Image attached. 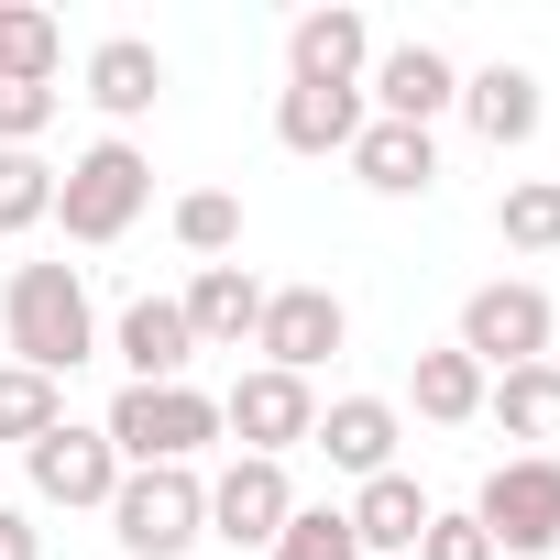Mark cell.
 Returning <instances> with one entry per match:
<instances>
[{"label": "cell", "mask_w": 560, "mask_h": 560, "mask_svg": "<svg viewBox=\"0 0 560 560\" xmlns=\"http://www.w3.org/2000/svg\"><path fill=\"white\" fill-rule=\"evenodd\" d=\"M110 352L132 363V385H187V363H198V341H187V308H176V298H132V308H121V330H110Z\"/></svg>", "instance_id": "9a60e30c"}, {"label": "cell", "mask_w": 560, "mask_h": 560, "mask_svg": "<svg viewBox=\"0 0 560 560\" xmlns=\"http://www.w3.org/2000/svg\"><path fill=\"white\" fill-rule=\"evenodd\" d=\"M110 527H121L132 560H187V549L209 538V483H198V472H121Z\"/></svg>", "instance_id": "5b68a950"}, {"label": "cell", "mask_w": 560, "mask_h": 560, "mask_svg": "<svg viewBox=\"0 0 560 560\" xmlns=\"http://www.w3.org/2000/svg\"><path fill=\"white\" fill-rule=\"evenodd\" d=\"M154 89H165V56H154L143 34H110V45H89V100H100L110 121H143V110H154Z\"/></svg>", "instance_id": "ffe728a7"}, {"label": "cell", "mask_w": 560, "mask_h": 560, "mask_svg": "<svg viewBox=\"0 0 560 560\" xmlns=\"http://www.w3.org/2000/svg\"><path fill=\"white\" fill-rule=\"evenodd\" d=\"M287 516H298L287 462H231V472L209 483V538H220V549H275Z\"/></svg>", "instance_id": "30bf717a"}, {"label": "cell", "mask_w": 560, "mask_h": 560, "mask_svg": "<svg viewBox=\"0 0 560 560\" xmlns=\"http://www.w3.org/2000/svg\"><path fill=\"white\" fill-rule=\"evenodd\" d=\"M100 440L121 451V472H187L220 440V396H198V385H121Z\"/></svg>", "instance_id": "7a4b0ae2"}, {"label": "cell", "mask_w": 560, "mask_h": 560, "mask_svg": "<svg viewBox=\"0 0 560 560\" xmlns=\"http://www.w3.org/2000/svg\"><path fill=\"white\" fill-rule=\"evenodd\" d=\"M341 516H352V538H363L374 560H407V549H418V527H429L440 505L418 494V472H374V483H363Z\"/></svg>", "instance_id": "d6986e66"}, {"label": "cell", "mask_w": 560, "mask_h": 560, "mask_svg": "<svg viewBox=\"0 0 560 560\" xmlns=\"http://www.w3.org/2000/svg\"><path fill=\"white\" fill-rule=\"evenodd\" d=\"M143 198H154V165L110 132V143H89L67 176H56V220H67V242H121L132 220H143Z\"/></svg>", "instance_id": "3957f363"}, {"label": "cell", "mask_w": 560, "mask_h": 560, "mask_svg": "<svg viewBox=\"0 0 560 560\" xmlns=\"http://www.w3.org/2000/svg\"><path fill=\"white\" fill-rule=\"evenodd\" d=\"M363 67H374V23L352 12V0L287 23V78H298V89H363Z\"/></svg>", "instance_id": "8fae6325"}, {"label": "cell", "mask_w": 560, "mask_h": 560, "mask_svg": "<svg viewBox=\"0 0 560 560\" xmlns=\"http://www.w3.org/2000/svg\"><path fill=\"white\" fill-rule=\"evenodd\" d=\"M56 121V89H23V78H0V154H34V132Z\"/></svg>", "instance_id": "f1b7e54d"}, {"label": "cell", "mask_w": 560, "mask_h": 560, "mask_svg": "<svg viewBox=\"0 0 560 560\" xmlns=\"http://www.w3.org/2000/svg\"><path fill=\"white\" fill-rule=\"evenodd\" d=\"M308 429H319V396H308L298 374H275V363H253V374L220 396V440H242V462H287Z\"/></svg>", "instance_id": "ba28073f"}, {"label": "cell", "mask_w": 560, "mask_h": 560, "mask_svg": "<svg viewBox=\"0 0 560 560\" xmlns=\"http://www.w3.org/2000/svg\"><path fill=\"white\" fill-rule=\"evenodd\" d=\"M0 330H12V363L23 374H78L100 352V308H89V275L78 264H12V287H0Z\"/></svg>", "instance_id": "6da1fadb"}, {"label": "cell", "mask_w": 560, "mask_h": 560, "mask_svg": "<svg viewBox=\"0 0 560 560\" xmlns=\"http://www.w3.org/2000/svg\"><path fill=\"white\" fill-rule=\"evenodd\" d=\"M319 451H330V472H352V483H374V472H396V407L385 396H341V407H319V429H308Z\"/></svg>", "instance_id": "ac0fdd59"}, {"label": "cell", "mask_w": 560, "mask_h": 560, "mask_svg": "<svg viewBox=\"0 0 560 560\" xmlns=\"http://www.w3.org/2000/svg\"><path fill=\"white\" fill-rule=\"evenodd\" d=\"M483 418H494L505 440H560V363H516V374H494V385H483Z\"/></svg>", "instance_id": "7402d4cb"}, {"label": "cell", "mask_w": 560, "mask_h": 560, "mask_svg": "<svg viewBox=\"0 0 560 560\" xmlns=\"http://www.w3.org/2000/svg\"><path fill=\"white\" fill-rule=\"evenodd\" d=\"M0 560H45V538H34V516H23V505H0Z\"/></svg>", "instance_id": "4dcf8cb0"}, {"label": "cell", "mask_w": 560, "mask_h": 560, "mask_svg": "<svg viewBox=\"0 0 560 560\" xmlns=\"http://www.w3.org/2000/svg\"><path fill=\"white\" fill-rule=\"evenodd\" d=\"M341 341H352V308H341L330 287H264L253 352H264L275 374H298V385H308V374H319V363H330Z\"/></svg>", "instance_id": "52a82bcc"}, {"label": "cell", "mask_w": 560, "mask_h": 560, "mask_svg": "<svg viewBox=\"0 0 560 560\" xmlns=\"http://www.w3.org/2000/svg\"><path fill=\"white\" fill-rule=\"evenodd\" d=\"M483 363L472 352H418V374H407V396H418V418L429 429H462V418H483Z\"/></svg>", "instance_id": "603a6c76"}, {"label": "cell", "mask_w": 560, "mask_h": 560, "mask_svg": "<svg viewBox=\"0 0 560 560\" xmlns=\"http://www.w3.org/2000/svg\"><path fill=\"white\" fill-rule=\"evenodd\" d=\"M494 231H505V253H560V176H516L494 198Z\"/></svg>", "instance_id": "cb8c5ba5"}, {"label": "cell", "mask_w": 560, "mask_h": 560, "mask_svg": "<svg viewBox=\"0 0 560 560\" xmlns=\"http://www.w3.org/2000/svg\"><path fill=\"white\" fill-rule=\"evenodd\" d=\"M407 560H494V538H483V527H472V505H462V516H451V505H440V516H429V527H418V549H407Z\"/></svg>", "instance_id": "f546056e"}, {"label": "cell", "mask_w": 560, "mask_h": 560, "mask_svg": "<svg viewBox=\"0 0 560 560\" xmlns=\"http://www.w3.org/2000/svg\"><path fill=\"white\" fill-rule=\"evenodd\" d=\"M176 242L220 264V253L242 242V198H231V187H187V198H176Z\"/></svg>", "instance_id": "4316f807"}, {"label": "cell", "mask_w": 560, "mask_h": 560, "mask_svg": "<svg viewBox=\"0 0 560 560\" xmlns=\"http://www.w3.org/2000/svg\"><path fill=\"white\" fill-rule=\"evenodd\" d=\"M374 110H363V89H275V143L287 154H352V132H363Z\"/></svg>", "instance_id": "2e32d148"}, {"label": "cell", "mask_w": 560, "mask_h": 560, "mask_svg": "<svg viewBox=\"0 0 560 560\" xmlns=\"http://www.w3.org/2000/svg\"><path fill=\"white\" fill-rule=\"evenodd\" d=\"M56 67H67V23L45 12V0H0V78L56 89Z\"/></svg>", "instance_id": "44dd1931"}, {"label": "cell", "mask_w": 560, "mask_h": 560, "mask_svg": "<svg viewBox=\"0 0 560 560\" xmlns=\"http://www.w3.org/2000/svg\"><path fill=\"white\" fill-rule=\"evenodd\" d=\"M549 298L527 287V275H494V287H472L462 298V341L451 352H472L483 374H516V363H549Z\"/></svg>", "instance_id": "8992f818"}, {"label": "cell", "mask_w": 560, "mask_h": 560, "mask_svg": "<svg viewBox=\"0 0 560 560\" xmlns=\"http://www.w3.org/2000/svg\"><path fill=\"white\" fill-rule=\"evenodd\" d=\"M538 110H549V100H538V78H527V67H505V56L462 78V121H472L494 154H505V143H538Z\"/></svg>", "instance_id": "e0dca14e"}, {"label": "cell", "mask_w": 560, "mask_h": 560, "mask_svg": "<svg viewBox=\"0 0 560 560\" xmlns=\"http://www.w3.org/2000/svg\"><path fill=\"white\" fill-rule=\"evenodd\" d=\"M264 560H363V538H352V516H341V505H298V516H287V538H275Z\"/></svg>", "instance_id": "484cf974"}, {"label": "cell", "mask_w": 560, "mask_h": 560, "mask_svg": "<svg viewBox=\"0 0 560 560\" xmlns=\"http://www.w3.org/2000/svg\"><path fill=\"white\" fill-rule=\"evenodd\" d=\"M45 429H67V385L56 374H23V363H0V440H45Z\"/></svg>", "instance_id": "d4e9b609"}, {"label": "cell", "mask_w": 560, "mask_h": 560, "mask_svg": "<svg viewBox=\"0 0 560 560\" xmlns=\"http://www.w3.org/2000/svg\"><path fill=\"white\" fill-rule=\"evenodd\" d=\"M56 220V165L45 154H0V231H34Z\"/></svg>", "instance_id": "83f0119b"}, {"label": "cell", "mask_w": 560, "mask_h": 560, "mask_svg": "<svg viewBox=\"0 0 560 560\" xmlns=\"http://www.w3.org/2000/svg\"><path fill=\"white\" fill-rule=\"evenodd\" d=\"M352 176H363L374 198H429V187H440V143H429L418 121H363V132H352Z\"/></svg>", "instance_id": "5bb4252c"}, {"label": "cell", "mask_w": 560, "mask_h": 560, "mask_svg": "<svg viewBox=\"0 0 560 560\" xmlns=\"http://www.w3.org/2000/svg\"><path fill=\"white\" fill-rule=\"evenodd\" d=\"M176 308H187V341H198V352H242L253 319H264V287H253L242 264H198Z\"/></svg>", "instance_id": "4fadbf2b"}, {"label": "cell", "mask_w": 560, "mask_h": 560, "mask_svg": "<svg viewBox=\"0 0 560 560\" xmlns=\"http://www.w3.org/2000/svg\"><path fill=\"white\" fill-rule=\"evenodd\" d=\"M23 472H34L45 505H110V494H121V451H110L100 429H45V440L23 451Z\"/></svg>", "instance_id": "7c38bea8"}, {"label": "cell", "mask_w": 560, "mask_h": 560, "mask_svg": "<svg viewBox=\"0 0 560 560\" xmlns=\"http://www.w3.org/2000/svg\"><path fill=\"white\" fill-rule=\"evenodd\" d=\"M472 527H483L494 549H516V560H549V549H560V462H549V451L494 462L483 494H472Z\"/></svg>", "instance_id": "277c9868"}, {"label": "cell", "mask_w": 560, "mask_h": 560, "mask_svg": "<svg viewBox=\"0 0 560 560\" xmlns=\"http://www.w3.org/2000/svg\"><path fill=\"white\" fill-rule=\"evenodd\" d=\"M363 110L374 121H440V110H462V67L440 56V45H385L374 67H363Z\"/></svg>", "instance_id": "9c48e42d"}]
</instances>
